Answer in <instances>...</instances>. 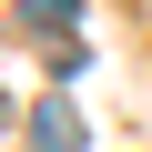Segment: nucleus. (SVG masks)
<instances>
[{
  "instance_id": "3",
  "label": "nucleus",
  "mask_w": 152,
  "mask_h": 152,
  "mask_svg": "<svg viewBox=\"0 0 152 152\" xmlns=\"http://www.w3.org/2000/svg\"><path fill=\"white\" fill-rule=\"evenodd\" d=\"M0 132H10V102H0Z\"/></svg>"
},
{
  "instance_id": "1",
  "label": "nucleus",
  "mask_w": 152,
  "mask_h": 152,
  "mask_svg": "<svg viewBox=\"0 0 152 152\" xmlns=\"http://www.w3.org/2000/svg\"><path fill=\"white\" fill-rule=\"evenodd\" d=\"M91 132H81V112L71 102H31V152H81Z\"/></svg>"
},
{
  "instance_id": "2",
  "label": "nucleus",
  "mask_w": 152,
  "mask_h": 152,
  "mask_svg": "<svg viewBox=\"0 0 152 152\" xmlns=\"http://www.w3.org/2000/svg\"><path fill=\"white\" fill-rule=\"evenodd\" d=\"M20 31H71V0H20Z\"/></svg>"
}]
</instances>
